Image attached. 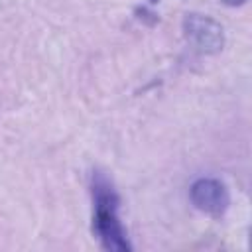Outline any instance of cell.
<instances>
[{"instance_id":"obj_2","label":"cell","mask_w":252,"mask_h":252,"mask_svg":"<svg viewBox=\"0 0 252 252\" xmlns=\"http://www.w3.org/2000/svg\"><path fill=\"white\" fill-rule=\"evenodd\" d=\"M181 28H183L185 39L199 53L215 55V53L222 51V47H224V30L211 16L197 14V12L185 14Z\"/></svg>"},{"instance_id":"obj_4","label":"cell","mask_w":252,"mask_h":252,"mask_svg":"<svg viewBox=\"0 0 252 252\" xmlns=\"http://www.w3.org/2000/svg\"><path fill=\"white\" fill-rule=\"evenodd\" d=\"M248 0H222V4H226V6H242V4H246Z\"/></svg>"},{"instance_id":"obj_5","label":"cell","mask_w":252,"mask_h":252,"mask_svg":"<svg viewBox=\"0 0 252 252\" xmlns=\"http://www.w3.org/2000/svg\"><path fill=\"white\" fill-rule=\"evenodd\" d=\"M150 2H152V4H156V2H159V0H150Z\"/></svg>"},{"instance_id":"obj_3","label":"cell","mask_w":252,"mask_h":252,"mask_svg":"<svg viewBox=\"0 0 252 252\" xmlns=\"http://www.w3.org/2000/svg\"><path fill=\"white\" fill-rule=\"evenodd\" d=\"M189 199L197 211L213 219H220L230 205V193L226 185L215 177H201L193 181L189 189Z\"/></svg>"},{"instance_id":"obj_1","label":"cell","mask_w":252,"mask_h":252,"mask_svg":"<svg viewBox=\"0 0 252 252\" xmlns=\"http://www.w3.org/2000/svg\"><path fill=\"white\" fill-rule=\"evenodd\" d=\"M93 193V232L100 246L110 252H132V244L122 226L118 209L120 197L112 181L102 173L94 171L91 179Z\"/></svg>"}]
</instances>
